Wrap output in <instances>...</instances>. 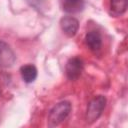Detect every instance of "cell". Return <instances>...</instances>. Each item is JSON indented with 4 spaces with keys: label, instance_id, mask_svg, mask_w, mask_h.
I'll list each match as a JSON object with an SVG mask.
<instances>
[{
    "label": "cell",
    "instance_id": "6da1fadb",
    "mask_svg": "<svg viewBox=\"0 0 128 128\" xmlns=\"http://www.w3.org/2000/svg\"><path fill=\"white\" fill-rule=\"evenodd\" d=\"M71 112V103L69 101H62L56 104L48 114V126L54 127L62 123Z\"/></svg>",
    "mask_w": 128,
    "mask_h": 128
},
{
    "label": "cell",
    "instance_id": "7a4b0ae2",
    "mask_svg": "<svg viewBox=\"0 0 128 128\" xmlns=\"http://www.w3.org/2000/svg\"><path fill=\"white\" fill-rule=\"evenodd\" d=\"M106 105V98L103 95H98L94 97L88 104L86 110V121L88 123H93L102 114Z\"/></svg>",
    "mask_w": 128,
    "mask_h": 128
},
{
    "label": "cell",
    "instance_id": "3957f363",
    "mask_svg": "<svg viewBox=\"0 0 128 128\" xmlns=\"http://www.w3.org/2000/svg\"><path fill=\"white\" fill-rule=\"evenodd\" d=\"M83 68H84V63L83 60L79 57H72L70 58L65 66V73L66 76L69 80L71 81H75L77 80L82 72H83Z\"/></svg>",
    "mask_w": 128,
    "mask_h": 128
},
{
    "label": "cell",
    "instance_id": "277c9868",
    "mask_svg": "<svg viewBox=\"0 0 128 128\" xmlns=\"http://www.w3.org/2000/svg\"><path fill=\"white\" fill-rule=\"evenodd\" d=\"M16 61V55L11 47L0 40V67L2 68H10Z\"/></svg>",
    "mask_w": 128,
    "mask_h": 128
},
{
    "label": "cell",
    "instance_id": "5b68a950",
    "mask_svg": "<svg viewBox=\"0 0 128 128\" xmlns=\"http://www.w3.org/2000/svg\"><path fill=\"white\" fill-rule=\"evenodd\" d=\"M60 26L64 34H66L68 37H73L76 35L78 28H79V22L76 18L72 16H65L61 18L60 20Z\"/></svg>",
    "mask_w": 128,
    "mask_h": 128
},
{
    "label": "cell",
    "instance_id": "8992f818",
    "mask_svg": "<svg viewBox=\"0 0 128 128\" xmlns=\"http://www.w3.org/2000/svg\"><path fill=\"white\" fill-rule=\"evenodd\" d=\"M85 42L88 48L92 51L100 50L102 46V37L97 31H90L85 36Z\"/></svg>",
    "mask_w": 128,
    "mask_h": 128
},
{
    "label": "cell",
    "instance_id": "52a82bcc",
    "mask_svg": "<svg viewBox=\"0 0 128 128\" xmlns=\"http://www.w3.org/2000/svg\"><path fill=\"white\" fill-rule=\"evenodd\" d=\"M62 8L66 13L75 14L83 10V0H62Z\"/></svg>",
    "mask_w": 128,
    "mask_h": 128
},
{
    "label": "cell",
    "instance_id": "ba28073f",
    "mask_svg": "<svg viewBox=\"0 0 128 128\" xmlns=\"http://www.w3.org/2000/svg\"><path fill=\"white\" fill-rule=\"evenodd\" d=\"M20 74L24 82L26 83H32L35 81L37 77V69L32 64L24 65L20 68Z\"/></svg>",
    "mask_w": 128,
    "mask_h": 128
},
{
    "label": "cell",
    "instance_id": "9c48e42d",
    "mask_svg": "<svg viewBox=\"0 0 128 128\" xmlns=\"http://www.w3.org/2000/svg\"><path fill=\"white\" fill-rule=\"evenodd\" d=\"M128 7V0H110L111 11L116 15L123 14Z\"/></svg>",
    "mask_w": 128,
    "mask_h": 128
}]
</instances>
